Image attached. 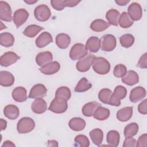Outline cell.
<instances>
[{"label": "cell", "mask_w": 147, "mask_h": 147, "mask_svg": "<svg viewBox=\"0 0 147 147\" xmlns=\"http://www.w3.org/2000/svg\"><path fill=\"white\" fill-rule=\"evenodd\" d=\"M94 71L99 75H105L109 72L110 64L107 59L102 57H95L92 62Z\"/></svg>", "instance_id": "obj_1"}, {"label": "cell", "mask_w": 147, "mask_h": 147, "mask_svg": "<svg viewBox=\"0 0 147 147\" xmlns=\"http://www.w3.org/2000/svg\"><path fill=\"white\" fill-rule=\"evenodd\" d=\"M127 94L126 88L122 86H117L111 96L109 104L111 106L118 107L121 105V100L124 99Z\"/></svg>", "instance_id": "obj_2"}, {"label": "cell", "mask_w": 147, "mask_h": 147, "mask_svg": "<svg viewBox=\"0 0 147 147\" xmlns=\"http://www.w3.org/2000/svg\"><path fill=\"white\" fill-rule=\"evenodd\" d=\"M35 127L34 120L29 117L21 118L17 125V129L20 134H25L32 131Z\"/></svg>", "instance_id": "obj_3"}, {"label": "cell", "mask_w": 147, "mask_h": 147, "mask_svg": "<svg viewBox=\"0 0 147 147\" xmlns=\"http://www.w3.org/2000/svg\"><path fill=\"white\" fill-rule=\"evenodd\" d=\"M88 54L86 45L81 43L74 44L70 49L69 57L72 60H78L85 57Z\"/></svg>", "instance_id": "obj_4"}, {"label": "cell", "mask_w": 147, "mask_h": 147, "mask_svg": "<svg viewBox=\"0 0 147 147\" xmlns=\"http://www.w3.org/2000/svg\"><path fill=\"white\" fill-rule=\"evenodd\" d=\"M100 48L102 51L110 52L113 51L116 47L117 41L115 37L110 34L103 36L100 40Z\"/></svg>", "instance_id": "obj_5"}, {"label": "cell", "mask_w": 147, "mask_h": 147, "mask_svg": "<svg viewBox=\"0 0 147 147\" xmlns=\"http://www.w3.org/2000/svg\"><path fill=\"white\" fill-rule=\"evenodd\" d=\"M68 108L67 101L60 98L55 97L51 102L49 110L53 113L61 114L64 113Z\"/></svg>", "instance_id": "obj_6"}, {"label": "cell", "mask_w": 147, "mask_h": 147, "mask_svg": "<svg viewBox=\"0 0 147 147\" xmlns=\"http://www.w3.org/2000/svg\"><path fill=\"white\" fill-rule=\"evenodd\" d=\"M34 15L36 20L44 22L47 21L51 16V11L49 7L44 4L37 6L34 10Z\"/></svg>", "instance_id": "obj_7"}, {"label": "cell", "mask_w": 147, "mask_h": 147, "mask_svg": "<svg viewBox=\"0 0 147 147\" xmlns=\"http://www.w3.org/2000/svg\"><path fill=\"white\" fill-rule=\"evenodd\" d=\"M95 56L94 55H87L85 57L80 59L76 65V69L78 71L84 72L88 71L92 64V62Z\"/></svg>", "instance_id": "obj_8"}, {"label": "cell", "mask_w": 147, "mask_h": 147, "mask_svg": "<svg viewBox=\"0 0 147 147\" xmlns=\"http://www.w3.org/2000/svg\"><path fill=\"white\" fill-rule=\"evenodd\" d=\"M20 59V57L15 52H7L1 56L0 64L2 67H9L16 63Z\"/></svg>", "instance_id": "obj_9"}, {"label": "cell", "mask_w": 147, "mask_h": 147, "mask_svg": "<svg viewBox=\"0 0 147 147\" xmlns=\"http://www.w3.org/2000/svg\"><path fill=\"white\" fill-rule=\"evenodd\" d=\"M29 14L25 9H20L17 10L13 14V20L17 28L21 26L24 24L29 17Z\"/></svg>", "instance_id": "obj_10"}, {"label": "cell", "mask_w": 147, "mask_h": 147, "mask_svg": "<svg viewBox=\"0 0 147 147\" xmlns=\"http://www.w3.org/2000/svg\"><path fill=\"white\" fill-rule=\"evenodd\" d=\"M47 93V89L42 84H37L30 90L29 98L32 99H40L45 97Z\"/></svg>", "instance_id": "obj_11"}, {"label": "cell", "mask_w": 147, "mask_h": 147, "mask_svg": "<svg viewBox=\"0 0 147 147\" xmlns=\"http://www.w3.org/2000/svg\"><path fill=\"white\" fill-rule=\"evenodd\" d=\"M0 18L6 22H11L12 17V10L10 5L5 1H0Z\"/></svg>", "instance_id": "obj_12"}, {"label": "cell", "mask_w": 147, "mask_h": 147, "mask_svg": "<svg viewBox=\"0 0 147 147\" xmlns=\"http://www.w3.org/2000/svg\"><path fill=\"white\" fill-rule=\"evenodd\" d=\"M127 13L133 21L140 20L142 16L141 5L137 2L131 3L127 9Z\"/></svg>", "instance_id": "obj_13"}, {"label": "cell", "mask_w": 147, "mask_h": 147, "mask_svg": "<svg viewBox=\"0 0 147 147\" xmlns=\"http://www.w3.org/2000/svg\"><path fill=\"white\" fill-rule=\"evenodd\" d=\"M146 94V90L142 87L138 86L131 90L129 99L132 103H137L144 98Z\"/></svg>", "instance_id": "obj_14"}, {"label": "cell", "mask_w": 147, "mask_h": 147, "mask_svg": "<svg viewBox=\"0 0 147 147\" xmlns=\"http://www.w3.org/2000/svg\"><path fill=\"white\" fill-rule=\"evenodd\" d=\"M60 68V65L56 61H52L39 68L40 71L44 75H50L57 72Z\"/></svg>", "instance_id": "obj_15"}, {"label": "cell", "mask_w": 147, "mask_h": 147, "mask_svg": "<svg viewBox=\"0 0 147 147\" xmlns=\"http://www.w3.org/2000/svg\"><path fill=\"white\" fill-rule=\"evenodd\" d=\"M52 53L49 51L40 52L36 57V62L37 64L40 67L44 66L46 64L52 62Z\"/></svg>", "instance_id": "obj_16"}, {"label": "cell", "mask_w": 147, "mask_h": 147, "mask_svg": "<svg viewBox=\"0 0 147 147\" xmlns=\"http://www.w3.org/2000/svg\"><path fill=\"white\" fill-rule=\"evenodd\" d=\"M52 42L53 38L52 35L47 32H44L38 36L36 40L35 43L37 47L43 48Z\"/></svg>", "instance_id": "obj_17"}, {"label": "cell", "mask_w": 147, "mask_h": 147, "mask_svg": "<svg viewBox=\"0 0 147 147\" xmlns=\"http://www.w3.org/2000/svg\"><path fill=\"white\" fill-rule=\"evenodd\" d=\"M122 82L126 85L133 86L139 82V76L136 71L130 70L122 78Z\"/></svg>", "instance_id": "obj_18"}, {"label": "cell", "mask_w": 147, "mask_h": 147, "mask_svg": "<svg viewBox=\"0 0 147 147\" xmlns=\"http://www.w3.org/2000/svg\"><path fill=\"white\" fill-rule=\"evenodd\" d=\"M11 95L16 102H23L27 99V91L23 87H17L13 90Z\"/></svg>", "instance_id": "obj_19"}, {"label": "cell", "mask_w": 147, "mask_h": 147, "mask_svg": "<svg viewBox=\"0 0 147 147\" xmlns=\"http://www.w3.org/2000/svg\"><path fill=\"white\" fill-rule=\"evenodd\" d=\"M14 82V77L13 74L6 71L0 72V84L3 87L12 86Z\"/></svg>", "instance_id": "obj_20"}, {"label": "cell", "mask_w": 147, "mask_h": 147, "mask_svg": "<svg viewBox=\"0 0 147 147\" xmlns=\"http://www.w3.org/2000/svg\"><path fill=\"white\" fill-rule=\"evenodd\" d=\"M31 109L36 114H42L47 109V103L42 98L36 99L32 103Z\"/></svg>", "instance_id": "obj_21"}, {"label": "cell", "mask_w": 147, "mask_h": 147, "mask_svg": "<svg viewBox=\"0 0 147 147\" xmlns=\"http://www.w3.org/2000/svg\"><path fill=\"white\" fill-rule=\"evenodd\" d=\"M3 114L6 117L11 120L17 119L20 114L18 108L14 105H8L6 106L3 110Z\"/></svg>", "instance_id": "obj_22"}, {"label": "cell", "mask_w": 147, "mask_h": 147, "mask_svg": "<svg viewBox=\"0 0 147 147\" xmlns=\"http://www.w3.org/2000/svg\"><path fill=\"white\" fill-rule=\"evenodd\" d=\"M86 47L91 52H97L100 48V40L95 36L90 37L86 41Z\"/></svg>", "instance_id": "obj_23"}, {"label": "cell", "mask_w": 147, "mask_h": 147, "mask_svg": "<svg viewBox=\"0 0 147 147\" xmlns=\"http://www.w3.org/2000/svg\"><path fill=\"white\" fill-rule=\"evenodd\" d=\"M133 115V107H125L119 110L117 113V118L121 122L129 120Z\"/></svg>", "instance_id": "obj_24"}, {"label": "cell", "mask_w": 147, "mask_h": 147, "mask_svg": "<svg viewBox=\"0 0 147 147\" xmlns=\"http://www.w3.org/2000/svg\"><path fill=\"white\" fill-rule=\"evenodd\" d=\"M70 129L74 131H81L86 126V122L82 118L74 117L70 119L68 122Z\"/></svg>", "instance_id": "obj_25"}, {"label": "cell", "mask_w": 147, "mask_h": 147, "mask_svg": "<svg viewBox=\"0 0 147 147\" xmlns=\"http://www.w3.org/2000/svg\"><path fill=\"white\" fill-rule=\"evenodd\" d=\"M110 24L102 19H96L93 21L90 24V29L96 32H100L107 29Z\"/></svg>", "instance_id": "obj_26"}, {"label": "cell", "mask_w": 147, "mask_h": 147, "mask_svg": "<svg viewBox=\"0 0 147 147\" xmlns=\"http://www.w3.org/2000/svg\"><path fill=\"white\" fill-rule=\"evenodd\" d=\"M71 42V38L67 34L60 33L56 37V44L60 49H66Z\"/></svg>", "instance_id": "obj_27"}, {"label": "cell", "mask_w": 147, "mask_h": 147, "mask_svg": "<svg viewBox=\"0 0 147 147\" xmlns=\"http://www.w3.org/2000/svg\"><path fill=\"white\" fill-rule=\"evenodd\" d=\"M100 106V103L95 101L88 102L85 104L82 107V113L86 117H90L93 116L96 109Z\"/></svg>", "instance_id": "obj_28"}, {"label": "cell", "mask_w": 147, "mask_h": 147, "mask_svg": "<svg viewBox=\"0 0 147 147\" xmlns=\"http://www.w3.org/2000/svg\"><path fill=\"white\" fill-rule=\"evenodd\" d=\"M120 140V136L119 133L116 130L109 131L106 136L107 143L109 146L113 147L118 146Z\"/></svg>", "instance_id": "obj_29"}, {"label": "cell", "mask_w": 147, "mask_h": 147, "mask_svg": "<svg viewBox=\"0 0 147 147\" xmlns=\"http://www.w3.org/2000/svg\"><path fill=\"white\" fill-rule=\"evenodd\" d=\"M120 15L119 12L117 10L112 9L107 11L106 14V18L110 25L117 26Z\"/></svg>", "instance_id": "obj_30"}, {"label": "cell", "mask_w": 147, "mask_h": 147, "mask_svg": "<svg viewBox=\"0 0 147 147\" xmlns=\"http://www.w3.org/2000/svg\"><path fill=\"white\" fill-rule=\"evenodd\" d=\"M89 134L92 142L97 146H100L103 139V131L99 128H96L91 130Z\"/></svg>", "instance_id": "obj_31"}, {"label": "cell", "mask_w": 147, "mask_h": 147, "mask_svg": "<svg viewBox=\"0 0 147 147\" xmlns=\"http://www.w3.org/2000/svg\"><path fill=\"white\" fill-rule=\"evenodd\" d=\"M110 114V110L102 106H99L94 113L93 117L98 121H104L107 119Z\"/></svg>", "instance_id": "obj_32"}, {"label": "cell", "mask_w": 147, "mask_h": 147, "mask_svg": "<svg viewBox=\"0 0 147 147\" xmlns=\"http://www.w3.org/2000/svg\"><path fill=\"white\" fill-rule=\"evenodd\" d=\"M134 24V21L131 18L129 14L126 12H122L120 15L118 24L122 28H128L133 25Z\"/></svg>", "instance_id": "obj_33"}, {"label": "cell", "mask_w": 147, "mask_h": 147, "mask_svg": "<svg viewBox=\"0 0 147 147\" xmlns=\"http://www.w3.org/2000/svg\"><path fill=\"white\" fill-rule=\"evenodd\" d=\"M14 42V38L13 36L8 32L2 33L0 34L1 45L5 47H10L13 46Z\"/></svg>", "instance_id": "obj_34"}, {"label": "cell", "mask_w": 147, "mask_h": 147, "mask_svg": "<svg viewBox=\"0 0 147 147\" xmlns=\"http://www.w3.org/2000/svg\"><path fill=\"white\" fill-rule=\"evenodd\" d=\"M43 28L39 25L35 24L28 26L23 32V34L28 37H34L36 36L41 30H43Z\"/></svg>", "instance_id": "obj_35"}, {"label": "cell", "mask_w": 147, "mask_h": 147, "mask_svg": "<svg viewBox=\"0 0 147 147\" xmlns=\"http://www.w3.org/2000/svg\"><path fill=\"white\" fill-rule=\"evenodd\" d=\"M91 87V83L86 78H82L76 84L75 88V91L77 92H83L90 90Z\"/></svg>", "instance_id": "obj_36"}, {"label": "cell", "mask_w": 147, "mask_h": 147, "mask_svg": "<svg viewBox=\"0 0 147 147\" xmlns=\"http://www.w3.org/2000/svg\"><path fill=\"white\" fill-rule=\"evenodd\" d=\"M138 131V125L137 123L133 122L127 125L124 129V136L125 138L133 137L136 136Z\"/></svg>", "instance_id": "obj_37"}, {"label": "cell", "mask_w": 147, "mask_h": 147, "mask_svg": "<svg viewBox=\"0 0 147 147\" xmlns=\"http://www.w3.org/2000/svg\"><path fill=\"white\" fill-rule=\"evenodd\" d=\"M71 96V92L69 88L65 86H62L58 88L56 91L55 97L60 98L68 100Z\"/></svg>", "instance_id": "obj_38"}, {"label": "cell", "mask_w": 147, "mask_h": 147, "mask_svg": "<svg viewBox=\"0 0 147 147\" xmlns=\"http://www.w3.org/2000/svg\"><path fill=\"white\" fill-rule=\"evenodd\" d=\"M119 41L123 47L127 48L131 47L134 44V37L131 34H125L120 37Z\"/></svg>", "instance_id": "obj_39"}, {"label": "cell", "mask_w": 147, "mask_h": 147, "mask_svg": "<svg viewBox=\"0 0 147 147\" xmlns=\"http://www.w3.org/2000/svg\"><path fill=\"white\" fill-rule=\"evenodd\" d=\"M112 93L113 92L109 88H103L99 91L98 94L99 99L102 103L109 105Z\"/></svg>", "instance_id": "obj_40"}, {"label": "cell", "mask_w": 147, "mask_h": 147, "mask_svg": "<svg viewBox=\"0 0 147 147\" xmlns=\"http://www.w3.org/2000/svg\"><path fill=\"white\" fill-rule=\"evenodd\" d=\"M127 72L126 67L122 64H117L113 70V75L117 78H122Z\"/></svg>", "instance_id": "obj_41"}, {"label": "cell", "mask_w": 147, "mask_h": 147, "mask_svg": "<svg viewBox=\"0 0 147 147\" xmlns=\"http://www.w3.org/2000/svg\"><path fill=\"white\" fill-rule=\"evenodd\" d=\"M77 145L81 147H88L90 146V141L87 136L82 134L78 135L74 140Z\"/></svg>", "instance_id": "obj_42"}, {"label": "cell", "mask_w": 147, "mask_h": 147, "mask_svg": "<svg viewBox=\"0 0 147 147\" xmlns=\"http://www.w3.org/2000/svg\"><path fill=\"white\" fill-rule=\"evenodd\" d=\"M52 6L57 11H61L65 7L63 0H52L51 1Z\"/></svg>", "instance_id": "obj_43"}, {"label": "cell", "mask_w": 147, "mask_h": 147, "mask_svg": "<svg viewBox=\"0 0 147 147\" xmlns=\"http://www.w3.org/2000/svg\"><path fill=\"white\" fill-rule=\"evenodd\" d=\"M137 67L141 68H147V53H145L143 54L139 59L138 61Z\"/></svg>", "instance_id": "obj_44"}, {"label": "cell", "mask_w": 147, "mask_h": 147, "mask_svg": "<svg viewBox=\"0 0 147 147\" xmlns=\"http://www.w3.org/2000/svg\"><path fill=\"white\" fill-rule=\"evenodd\" d=\"M147 146V134L146 133L142 134L139 138L136 144V146L143 147Z\"/></svg>", "instance_id": "obj_45"}, {"label": "cell", "mask_w": 147, "mask_h": 147, "mask_svg": "<svg viewBox=\"0 0 147 147\" xmlns=\"http://www.w3.org/2000/svg\"><path fill=\"white\" fill-rule=\"evenodd\" d=\"M138 110L140 113L142 114H147V99H145L142 101L138 106Z\"/></svg>", "instance_id": "obj_46"}, {"label": "cell", "mask_w": 147, "mask_h": 147, "mask_svg": "<svg viewBox=\"0 0 147 147\" xmlns=\"http://www.w3.org/2000/svg\"><path fill=\"white\" fill-rule=\"evenodd\" d=\"M136 144L137 141L136 140L133 138V137H128L126 138L123 144V147H134L136 146Z\"/></svg>", "instance_id": "obj_47"}, {"label": "cell", "mask_w": 147, "mask_h": 147, "mask_svg": "<svg viewBox=\"0 0 147 147\" xmlns=\"http://www.w3.org/2000/svg\"><path fill=\"white\" fill-rule=\"evenodd\" d=\"M80 2V1H75V0H63V3L65 7H74L78 5Z\"/></svg>", "instance_id": "obj_48"}, {"label": "cell", "mask_w": 147, "mask_h": 147, "mask_svg": "<svg viewBox=\"0 0 147 147\" xmlns=\"http://www.w3.org/2000/svg\"><path fill=\"white\" fill-rule=\"evenodd\" d=\"M0 126H1V131L5 130L7 126V122L3 119L1 118L0 119Z\"/></svg>", "instance_id": "obj_49"}, {"label": "cell", "mask_w": 147, "mask_h": 147, "mask_svg": "<svg viewBox=\"0 0 147 147\" xmlns=\"http://www.w3.org/2000/svg\"><path fill=\"white\" fill-rule=\"evenodd\" d=\"M115 2L117 5L119 6H125L127 5L130 2V1L129 0H118V1H115Z\"/></svg>", "instance_id": "obj_50"}, {"label": "cell", "mask_w": 147, "mask_h": 147, "mask_svg": "<svg viewBox=\"0 0 147 147\" xmlns=\"http://www.w3.org/2000/svg\"><path fill=\"white\" fill-rule=\"evenodd\" d=\"M10 146H16V145L10 141H6L3 142L2 147H10Z\"/></svg>", "instance_id": "obj_51"}, {"label": "cell", "mask_w": 147, "mask_h": 147, "mask_svg": "<svg viewBox=\"0 0 147 147\" xmlns=\"http://www.w3.org/2000/svg\"><path fill=\"white\" fill-rule=\"evenodd\" d=\"M48 143V146H58V143L55 140H49Z\"/></svg>", "instance_id": "obj_52"}, {"label": "cell", "mask_w": 147, "mask_h": 147, "mask_svg": "<svg viewBox=\"0 0 147 147\" xmlns=\"http://www.w3.org/2000/svg\"><path fill=\"white\" fill-rule=\"evenodd\" d=\"M24 2L29 5H32L37 2V0H25Z\"/></svg>", "instance_id": "obj_53"}]
</instances>
